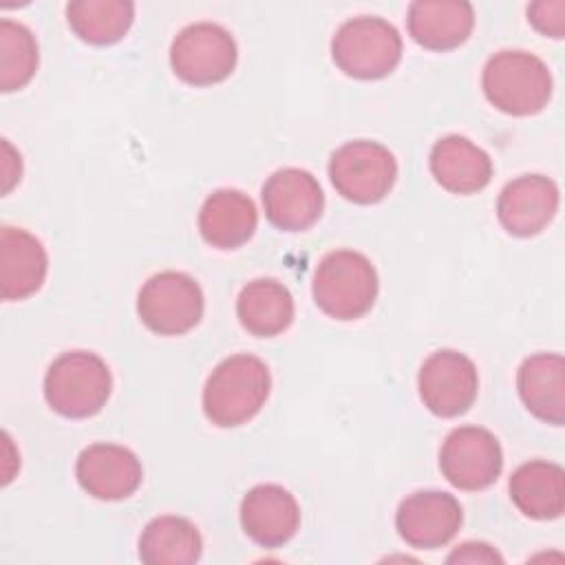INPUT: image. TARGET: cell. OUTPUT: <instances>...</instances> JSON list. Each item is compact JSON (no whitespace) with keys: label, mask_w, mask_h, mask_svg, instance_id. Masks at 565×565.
Returning <instances> with one entry per match:
<instances>
[{"label":"cell","mask_w":565,"mask_h":565,"mask_svg":"<svg viewBox=\"0 0 565 565\" xmlns=\"http://www.w3.org/2000/svg\"><path fill=\"white\" fill-rule=\"evenodd\" d=\"M269 388L271 375L260 358L249 353L225 358L205 382L203 413L214 426H241L265 406Z\"/></svg>","instance_id":"1"},{"label":"cell","mask_w":565,"mask_h":565,"mask_svg":"<svg viewBox=\"0 0 565 565\" xmlns=\"http://www.w3.org/2000/svg\"><path fill=\"white\" fill-rule=\"evenodd\" d=\"M488 102L501 113L525 117L541 113L552 97V73L547 64L527 51L494 53L481 75Z\"/></svg>","instance_id":"2"},{"label":"cell","mask_w":565,"mask_h":565,"mask_svg":"<svg viewBox=\"0 0 565 565\" xmlns=\"http://www.w3.org/2000/svg\"><path fill=\"white\" fill-rule=\"evenodd\" d=\"M113 391L108 364L93 351H66L51 362L44 375L46 404L62 417L97 415Z\"/></svg>","instance_id":"3"},{"label":"cell","mask_w":565,"mask_h":565,"mask_svg":"<svg viewBox=\"0 0 565 565\" xmlns=\"http://www.w3.org/2000/svg\"><path fill=\"white\" fill-rule=\"evenodd\" d=\"M316 305L335 320H355L371 311L377 298V271L353 249L329 252L316 267L311 282Z\"/></svg>","instance_id":"4"},{"label":"cell","mask_w":565,"mask_h":565,"mask_svg":"<svg viewBox=\"0 0 565 565\" xmlns=\"http://www.w3.org/2000/svg\"><path fill=\"white\" fill-rule=\"evenodd\" d=\"M335 66L355 79H380L402 60V35L384 18L358 15L338 26L331 38Z\"/></svg>","instance_id":"5"},{"label":"cell","mask_w":565,"mask_h":565,"mask_svg":"<svg viewBox=\"0 0 565 565\" xmlns=\"http://www.w3.org/2000/svg\"><path fill=\"white\" fill-rule=\"evenodd\" d=\"M329 179L347 201L371 205L382 201L395 185L397 161L386 146L355 139L333 150Z\"/></svg>","instance_id":"6"},{"label":"cell","mask_w":565,"mask_h":565,"mask_svg":"<svg viewBox=\"0 0 565 565\" xmlns=\"http://www.w3.org/2000/svg\"><path fill=\"white\" fill-rule=\"evenodd\" d=\"M203 291L183 271H159L150 276L137 296L141 322L159 335H183L203 318Z\"/></svg>","instance_id":"7"},{"label":"cell","mask_w":565,"mask_h":565,"mask_svg":"<svg viewBox=\"0 0 565 565\" xmlns=\"http://www.w3.org/2000/svg\"><path fill=\"white\" fill-rule=\"evenodd\" d=\"M238 49L232 33L216 22H194L177 33L170 46V66L192 86H212L227 79Z\"/></svg>","instance_id":"8"},{"label":"cell","mask_w":565,"mask_h":565,"mask_svg":"<svg viewBox=\"0 0 565 565\" xmlns=\"http://www.w3.org/2000/svg\"><path fill=\"white\" fill-rule=\"evenodd\" d=\"M503 468L499 439L481 426L452 428L439 450V470L459 490H483L492 486Z\"/></svg>","instance_id":"9"},{"label":"cell","mask_w":565,"mask_h":565,"mask_svg":"<svg viewBox=\"0 0 565 565\" xmlns=\"http://www.w3.org/2000/svg\"><path fill=\"white\" fill-rule=\"evenodd\" d=\"M424 406L437 417L463 415L477 399L479 375L472 360L455 349L430 353L417 375Z\"/></svg>","instance_id":"10"},{"label":"cell","mask_w":565,"mask_h":565,"mask_svg":"<svg viewBox=\"0 0 565 565\" xmlns=\"http://www.w3.org/2000/svg\"><path fill=\"white\" fill-rule=\"evenodd\" d=\"M260 199L267 221L285 232L311 227L324 210V194L318 179L300 168L276 170L265 181Z\"/></svg>","instance_id":"11"},{"label":"cell","mask_w":565,"mask_h":565,"mask_svg":"<svg viewBox=\"0 0 565 565\" xmlns=\"http://www.w3.org/2000/svg\"><path fill=\"white\" fill-rule=\"evenodd\" d=\"M459 501L439 490H422L406 497L395 512V527L402 541L417 550L446 545L461 527Z\"/></svg>","instance_id":"12"},{"label":"cell","mask_w":565,"mask_h":565,"mask_svg":"<svg viewBox=\"0 0 565 565\" xmlns=\"http://www.w3.org/2000/svg\"><path fill=\"white\" fill-rule=\"evenodd\" d=\"M79 486L95 499L119 501L130 497L143 479L139 457L119 444H90L75 463Z\"/></svg>","instance_id":"13"},{"label":"cell","mask_w":565,"mask_h":565,"mask_svg":"<svg viewBox=\"0 0 565 565\" xmlns=\"http://www.w3.org/2000/svg\"><path fill=\"white\" fill-rule=\"evenodd\" d=\"M558 212V188L543 174H523L505 183L497 201L499 223L512 236L541 234Z\"/></svg>","instance_id":"14"},{"label":"cell","mask_w":565,"mask_h":565,"mask_svg":"<svg viewBox=\"0 0 565 565\" xmlns=\"http://www.w3.org/2000/svg\"><path fill=\"white\" fill-rule=\"evenodd\" d=\"M241 525L254 543L263 547H280L298 532V501L282 486H254L241 501Z\"/></svg>","instance_id":"15"},{"label":"cell","mask_w":565,"mask_h":565,"mask_svg":"<svg viewBox=\"0 0 565 565\" xmlns=\"http://www.w3.org/2000/svg\"><path fill=\"white\" fill-rule=\"evenodd\" d=\"M49 271V256L40 238L22 227L0 230V294L4 300L33 296Z\"/></svg>","instance_id":"16"},{"label":"cell","mask_w":565,"mask_h":565,"mask_svg":"<svg viewBox=\"0 0 565 565\" xmlns=\"http://www.w3.org/2000/svg\"><path fill=\"white\" fill-rule=\"evenodd\" d=\"M408 35L428 51L463 44L475 26V9L466 0H415L406 15Z\"/></svg>","instance_id":"17"},{"label":"cell","mask_w":565,"mask_h":565,"mask_svg":"<svg viewBox=\"0 0 565 565\" xmlns=\"http://www.w3.org/2000/svg\"><path fill=\"white\" fill-rule=\"evenodd\" d=\"M428 166L435 181L452 194H475L492 179L488 152L461 135H446L435 141Z\"/></svg>","instance_id":"18"},{"label":"cell","mask_w":565,"mask_h":565,"mask_svg":"<svg viewBox=\"0 0 565 565\" xmlns=\"http://www.w3.org/2000/svg\"><path fill=\"white\" fill-rule=\"evenodd\" d=\"M258 225L254 201L234 188L212 192L199 212V232L203 241L218 249H236L252 238Z\"/></svg>","instance_id":"19"},{"label":"cell","mask_w":565,"mask_h":565,"mask_svg":"<svg viewBox=\"0 0 565 565\" xmlns=\"http://www.w3.org/2000/svg\"><path fill=\"white\" fill-rule=\"evenodd\" d=\"M516 388L525 408L552 426L565 422V360L558 353H534L516 371Z\"/></svg>","instance_id":"20"},{"label":"cell","mask_w":565,"mask_h":565,"mask_svg":"<svg viewBox=\"0 0 565 565\" xmlns=\"http://www.w3.org/2000/svg\"><path fill=\"white\" fill-rule=\"evenodd\" d=\"M510 499L530 519H558L565 508V472L558 463L534 459L510 477Z\"/></svg>","instance_id":"21"},{"label":"cell","mask_w":565,"mask_h":565,"mask_svg":"<svg viewBox=\"0 0 565 565\" xmlns=\"http://www.w3.org/2000/svg\"><path fill=\"white\" fill-rule=\"evenodd\" d=\"M294 298L289 289L274 278L247 282L236 298V316L245 331L258 338L282 333L294 320Z\"/></svg>","instance_id":"22"},{"label":"cell","mask_w":565,"mask_h":565,"mask_svg":"<svg viewBox=\"0 0 565 565\" xmlns=\"http://www.w3.org/2000/svg\"><path fill=\"white\" fill-rule=\"evenodd\" d=\"M203 550L196 525L183 516L152 519L139 536V558L148 565H192Z\"/></svg>","instance_id":"23"},{"label":"cell","mask_w":565,"mask_h":565,"mask_svg":"<svg viewBox=\"0 0 565 565\" xmlns=\"http://www.w3.org/2000/svg\"><path fill=\"white\" fill-rule=\"evenodd\" d=\"M66 20L79 40L106 46L128 33L135 4L126 0H75L66 4Z\"/></svg>","instance_id":"24"},{"label":"cell","mask_w":565,"mask_h":565,"mask_svg":"<svg viewBox=\"0 0 565 565\" xmlns=\"http://www.w3.org/2000/svg\"><path fill=\"white\" fill-rule=\"evenodd\" d=\"M38 71V42L29 26L4 18L0 22V90L24 88Z\"/></svg>","instance_id":"25"},{"label":"cell","mask_w":565,"mask_h":565,"mask_svg":"<svg viewBox=\"0 0 565 565\" xmlns=\"http://www.w3.org/2000/svg\"><path fill=\"white\" fill-rule=\"evenodd\" d=\"M565 2L563 0H539L527 7V22L543 35L561 40L565 33Z\"/></svg>","instance_id":"26"},{"label":"cell","mask_w":565,"mask_h":565,"mask_svg":"<svg viewBox=\"0 0 565 565\" xmlns=\"http://www.w3.org/2000/svg\"><path fill=\"white\" fill-rule=\"evenodd\" d=\"M448 563H503V556L488 543L468 541L448 554Z\"/></svg>","instance_id":"27"},{"label":"cell","mask_w":565,"mask_h":565,"mask_svg":"<svg viewBox=\"0 0 565 565\" xmlns=\"http://www.w3.org/2000/svg\"><path fill=\"white\" fill-rule=\"evenodd\" d=\"M22 174V161L20 154L11 148V143L7 139H2V192L7 194Z\"/></svg>","instance_id":"28"}]
</instances>
